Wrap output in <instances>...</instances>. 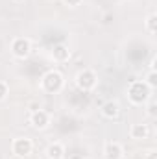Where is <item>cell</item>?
<instances>
[{
	"label": "cell",
	"instance_id": "obj_1",
	"mask_svg": "<svg viewBox=\"0 0 157 159\" xmlns=\"http://www.w3.org/2000/svg\"><path fill=\"white\" fill-rule=\"evenodd\" d=\"M152 98V89L141 81V80H135L128 85V100L133 104V106H142L146 104L148 100Z\"/></svg>",
	"mask_w": 157,
	"mask_h": 159
},
{
	"label": "cell",
	"instance_id": "obj_2",
	"mask_svg": "<svg viewBox=\"0 0 157 159\" xmlns=\"http://www.w3.org/2000/svg\"><path fill=\"white\" fill-rule=\"evenodd\" d=\"M65 87V78L59 70L52 69V70H46L41 78V89L48 94H57L61 93V89Z\"/></svg>",
	"mask_w": 157,
	"mask_h": 159
},
{
	"label": "cell",
	"instance_id": "obj_3",
	"mask_svg": "<svg viewBox=\"0 0 157 159\" xmlns=\"http://www.w3.org/2000/svg\"><path fill=\"white\" fill-rule=\"evenodd\" d=\"M74 81H76V85H78L79 91L89 93V91H92V89L96 87V83H98V76H96L94 70H91V69H83V70H79L78 74H76Z\"/></svg>",
	"mask_w": 157,
	"mask_h": 159
},
{
	"label": "cell",
	"instance_id": "obj_4",
	"mask_svg": "<svg viewBox=\"0 0 157 159\" xmlns=\"http://www.w3.org/2000/svg\"><path fill=\"white\" fill-rule=\"evenodd\" d=\"M32 52V43L26 37H15L11 41V54L17 59H26Z\"/></svg>",
	"mask_w": 157,
	"mask_h": 159
},
{
	"label": "cell",
	"instance_id": "obj_5",
	"mask_svg": "<svg viewBox=\"0 0 157 159\" xmlns=\"http://www.w3.org/2000/svg\"><path fill=\"white\" fill-rule=\"evenodd\" d=\"M32 150H34V143L28 137H17L11 143V152L17 157H28L32 154Z\"/></svg>",
	"mask_w": 157,
	"mask_h": 159
},
{
	"label": "cell",
	"instance_id": "obj_6",
	"mask_svg": "<svg viewBox=\"0 0 157 159\" xmlns=\"http://www.w3.org/2000/svg\"><path fill=\"white\" fill-rule=\"evenodd\" d=\"M30 124H32V128H35V129H44V128H48V124H50V115H48L44 109L32 111V115H30Z\"/></svg>",
	"mask_w": 157,
	"mask_h": 159
},
{
	"label": "cell",
	"instance_id": "obj_7",
	"mask_svg": "<svg viewBox=\"0 0 157 159\" xmlns=\"http://www.w3.org/2000/svg\"><path fill=\"white\" fill-rule=\"evenodd\" d=\"M124 157V148L117 141H109L104 144V159H122Z\"/></svg>",
	"mask_w": 157,
	"mask_h": 159
},
{
	"label": "cell",
	"instance_id": "obj_8",
	"mask_svg": "<svg viewBox=\"0 0 157 159\" xmlns=\"http://www.w3.org/2000/svg\"><path fill=\"white\" fill-rule=\"evenodd\" d=\"M52 57H54V61H57V63H65V61L70 59V48H69L67 44H63V43H57V44H54V48H52Z\"/></svg>",
	"mask_w": 157,
	"mask_h": 159
},
{
	"label": "cell",
	"instance_id": "obj_9",
	"mask_svg": "<svg viewBox=\"0 0 157 159\" xmlns=\"http://www.w3.org/2000/svg\"><path fill=\"white\" fill-rule=\"evenodd\" d=\"M44 154H46V159H63L65 157V146L61 143L54 141V143H50L46 146V152Z\"/></svg>",
	"mask_w": 157,
	"mask_h": 159
},
{
	"label": "cell",
	"instance_id": "obj_10",
	"mask_svg": "<svg viewBox=\"0 0 157 159\" xmlns=\"http://www.w3.org/2000/svg\"><path fill=\"white\" fill-rule=\"evenodd\" d=\"M148 135H150V129H148V126L146 124H133L131 126V129H129V137L133 139V141H144V139H148Z\"/></svg>",
	"mask_w": 157,
	"mask_h": 159
},
{
	"label": "cell",
	"instance_id": "obj_11",
	"mask_svg": "<svg viewBox=\"0 0 157 159\" xmlns=\"http://www.w3.org/2000/svg\"><path fill=\"white\" fill-rule=\"evenodd\" d=\"M102 115H104L105 119H109V120L117 119L118 115H120V106H118V102H115V100H107V102L102 106Z\"/></svg>",
	"mask_w": 157,
	"mask_h": 159
},
{
	"label": "cell",
	"instance_id": "obj_12",
	"mask_svg": "<svg viewBox=\"0 0 157 159\" xmlns=\"http://www.w3.org/2000/svg\"><path fill=\"white\" fill-rule=\"evenodd\" d=\"M146 30H148L150 35H155L157 34V13L155 11H152L148 15V19H146Z\"/></svg>",
	"mask_w": 157,
	"mask_h": 159
},
{
	"label": "cell",
	"instance_id": "obj_13",
	"mask_svg": "<svg viewBox=\"0 0 157 159\" xmlns=\"http://www.w3.org/2000/svg\"><path fill=\"white\" fill-rule=\"evenodd\" d=\"M142 81H144L152 91H154V89L157 87V70H155V69H150V70L146 72V78L142 80Z\"/></svg>",
	"mask_w": 157,
	"mask_h": 159
},
{
	"label": "cell",
	"instance_id": "obj_14",
	"mask_svg": "<svg viewBox=\"0 0 157 159\" xmlns=\"http://www.w3.org/2000/svg\"><path fill=\"white\" fill-rule=\"evenodd\" d=\"M150 104H148V115L152 117V119H155V115H157V104H155V100H148Z\"/></svg>",
	"mask_w": 157,
	"mask_h": 159
},
{
	"label": "cell",
	"instance_id": "obj_15",
	"mask_svg": "<svg viewBox=\"0 0 157 159\" xmlns=\"http://www.w3.org/2000/svg\"><path fill=\"white\" fill-rule=\"evenodd\" d=\"M7 93H9V87H7V83H6V81H0V102H2V100H6Z\"/></svg>",
	"mask_w": 157,
	"mask_h": 159
},
{
	"label": "cell",
	"instance_id": "obj_16",
	"mask_svg": "<svg viewBox=\"0 0 157 159\" xmlns=\"http://www.w3.org/2000/svg\"><path fill=\"white\" fill-rule=\"evenodd\" d=\"M81 2H83V0H63V4L69 6V7H78Z\"/></svg>",
	"mask_w": 157,
	"mask_h": 159
},
{
	"label": "cell",
	"instance_id": "obj_17",
	"mask_svg": "<svg viewBox=\"0 0 157 159\" xmlns=\"http://www.w3.org/2000/svg\"><path fill=\"white\" fill-rule=\"evenodd\" d=\"M146 159H157V152L155 150H150V152L146 154Z\"/></svg>",
	"mask_w": 157,
	"mask_h": 159
},
{
	"label": "cell",
	"instance_id": "obj_18",
	"mask_svg": "<svg viewBox=\"0 0 157 159\" xmlns=\"http://www.w3.org/2000/svg\"><path fill=\"white\" fill-rule=\"evenodd\" d=\"M69 159H83V157H81V156H70Z\"/></svg>",
	"mask_w": 157,
	"mask_h": 159
},
{
	"label": "cell",
	"instance_id": "obj_19",
	"mask_svg": "<svg viewBox=\"0 0 157 159\" xmlns=\"http://www.w3.org/2000/svg\"><path fill=\"white\" fill-rule=\"evenodd\" d=\"M15 2H24V0H15Z\"/></svg>",
	"mask_w": 157,
	"mask_h": 159
}]
</instances>
